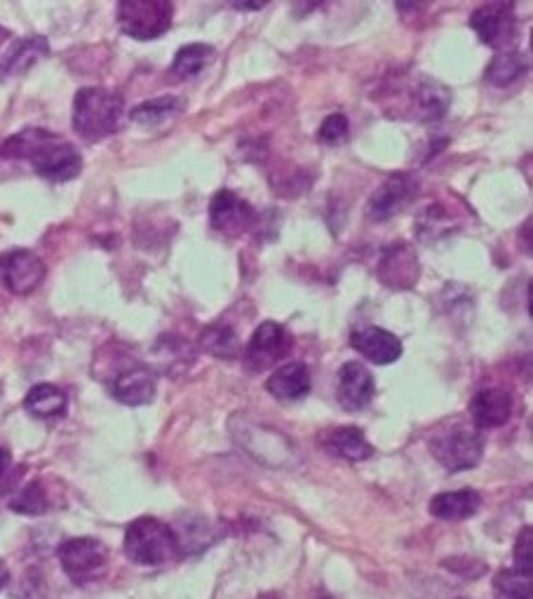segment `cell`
I'll return each instance as SVG.
<instances>
[{"label": "cell", "mask_w": 533, "mask_h": 599, "mask_svg": "<svg viewBox=\"0 0 533 599\" xmlns=\"http://www.w3.org/2000/svg\"><path fill=\"white\" fill-rule=\"evenodd\" d=\"M214 61V47L205 43H191L183 45L177 50L175 61H171L169 73L177 78V81H188V78H196L198 73L205 71Z\"/></svg>", "instance_id": "603a6c76"}, {"label": "cell", "mask_w": 533, "mask_h": 599, "mask_svg": "<svg viewBox=\"0 0 533 599\" xmlns=\"http://www.w3.org/2000/svg\"><path fill=\"white\" fill-rule=\"evenodd\" d=\"M200 345L208 353H212L214 357H235V355H240L238 334H235L233 327H228L224 322H216V325L208 327L205 332H202Z\"/></svg>", "instance_id": "484cf974"}, {"label": "cell", "mask_w": 533, "mask_h": 599, "mask_svg": "<svg viewBox=\"0 0 533 599\" xmlns=\"http://www.w3.org/2000/svg\"><path fill=\"white\" fill-rule=\"evenodd\" d=\"M259 222L257 210L242 200L238 193L224 191L214 193L210 200V224L216 233L226 235V238H238V235L247 233L254 224Z\"/></svg>", "instance_id": "30bf717a"}, {"label": "cell", "mask_w": 533, "mask_h": 599, "mask_svg": "<svg viewBox=\"0 0 533 599\" xmlns=\"http://www.w3.org/2000/svg\"><path fill=\"white\" fill-rule=\"evenodd\" d=\"M418 179L410 172H398L388 177L369 198V216L374 222H388L410 208L412 200L418 196Z\"/></svg>", "instance_id": "8fae6325"}, {"label": "cell", "mask_w": 533, "mask_h": 599, "mask_svg": "<svg viewBox=\"0 0 533 599\" xmlns=\"http://www.w3.org/2000/svg\"><path fill=\"white\" fill-rule=\"evenodd\" d=\"M67 407H69L67 392L52 384H38L31 388L24 398V409L36 419L64 416Z\"/></svg>", "instance_id": "7402d4cb"}, {"label": "cell", "mask_w": 533, "mask_h": 599, "mask_svg": "<svg viewBox=\"0 0 533 599\" xmlns=\"http://www.w3.org/2000/svg\"><path fill=\"white\" fill-rule=\"evenodd\" d=\"M5 161H28L38 175L52 184L75 179L83 169V157L73 144L45 128H26L0 144Z\"/></svg>", "instance_id": "6da1fadb"}, {"label": "cell", "mask_w": 533, "mask_h": 599, "mask_svg": "<svg viewBox=\"0 0 533 599\" xmlns=\"http://www.w3.org/2000/svg\"><path fill=\"white\" fill-rule=\"evenodd\" d=\"M310 369L304 365V362H287V365L277 367L269 381H265V388L273 398L277 400H301L310 392Z\"/></svg>", "instance_id": "ffe728a7"}, {"label": "cell", "mask_w": 533, "mask_h": 599, "mask_svg": "<svg viewBox=\"0 0 533 599\" xmlns=\"http://www.w3.org/2000/svg\"><path fill=\"white\" fill-rule=\"evenodd\" d=\"M482 508V496L475 489H461V492L437 494L430 501V515L445 522H463Z\"/></svg>", "instance_id": "44dd1931"}, {"label": "cell", "mask_w": 533, "mask_h": 599, "mask_svg": "<svg viewBox=\"0 0 533 599\" xmlns=\"http://www.w3.org/2000/svg\"><path fill=\"white\" fill-rule=\"evenodd\" d=\"M494 590L498 599H531V574L514 569V566L498 572Z\"/></svg>", "instance_id": "83f0119b"}, {"label": "cell", "mask_w": 533, "mask_h": 599, "mask_svg": "<svg viewBox=\"0 0 533 599\" xmlns=\"http://www.w3.org/2000/svg\"><path fill=\"white\" fill-rule=\"evenodd\" d=\"M0 278L3 285L17 296L34 294L45 280V263L28 249H12L0 259Z\"/></svg>", "instance_id": "5bb4252c"}, {"label": "cell", "mask_w": 533, "mask_h": 599, "mask_svg": "<svg viewBox=\"0 0 533 599\" xmlns=\"http://www.w3.org/2000/svg\"><path fill=\"white\" fill-rule=\"evenodd\" d=\"M61 569L73 583H90L106 574L108 553L106 548L94 539H69L57 548Z\"/></svg>", "instance_id": "ba28073f"}, {"label": "cell", "mask_w": 533, "mask_h": 599, "mask_svg": "<svg viewBox=\"0 0 533 599\" xmlns=\"http://www.w3.org/2000/svg\"><path fill=\"white\" fill-rule=\"evenodd\" d=\"M526 71H529V59L522 52L508 50V52H498L491 59V64L487 67V73L484 75H487V81L494 87H510L517 81H522Z\"/></svg>", "instance_id": "cb8c5ba5"}, {"label": "cell", "mask_w": 533, "mask_h": 599, "mask_svg": "<svg viewBox=\"0 0 533 599\" xmlns=\"http://www.w3.org/2000/svg\"><path fill=\"white\" fill-rule=\"evenodd\" d=\"M374 392H376L374 376L363 362H346V365L339 369L336 398L343 409L357 412V409H363L371 402Z\"/></svg>", "instance_id": "9a60e30c"}, {"label": "cell", "mask_w": 533, "mask_h": 599, "mask_svg": "<svg viewBox=\"0 0 533 599\" xmlns=\"http://www.w3.org/2000/svg\"><path fill=\"white\" fill-rule=\"evenodd\" d=\"M8 580H10V572H8V566L0 562V590H3L8 586Z\"/></svg>", "instance_id": "d6a6232c"}, {"label": "cell", "mask_w": 533, "mask_h": 599, "mask_svg": "<svg viewBox=\"0 0 533 599\" xmlns=\"http://www.w3.org/2000/svg\"><path fill=\"white\" fill-rule=\"evenodd\" d=\"M351 345L374 365H393L402 355V341L381 327L357 329L351 337Z\"/></svg>", "instance_id": "e0dca14e"}, {"label": "cell", "mask_w": 533, "mask_h": 599, "mask_svg": "<svg viewBox=\"0 0 533 599\" xmlns=\"http://www.w3.org/2000/svg\"><path fill=\"white\" fill-rule=\"evenodd\" d=\"M120 28L134 40H155L167 34L175 5L167 0H122L116 8Z\"/></svg>", "instance_id": "8992f818"}, {"label": "cell", "mask_w": 533, "mask_h": 599, "mask_svg": "<svg viewBox=\"0 0 533 599\" xmlns=\"http://www.w3.org/2000/svg\"><path fill=\"white\" fill-rule=\"evenodd\" d=\"M459 599H465V597H459Z\"/></svg>", "instance_id": "8d00e7d4"}, {"label": "cell", "mask_w": 533, "mask_h": 599, "mask_svg": "<svg viewBox=\"0 0 533 599\" xmlns=\"http://www.w3.org/2000/svg\"><path fill=\"white\" fill-rule=\"evenodd\" d=\"M235 10H261L263 3H235Z\"/></svg>", "instance_id": "836d02e7"}, {"label": "cell", "mask_w": 533, "mask_h": 599, "mask_svg": "<svg viewBox=\"0 0 533 599\" xmlns=\"http://www.w3.org/2000/svg\"><path fill=\"white\" fill-rule=\"evenodd\" d=\"M50 52V45L43 36H28L20 43H14L10 50L0 59V81H10L34 69L43 57Z\"/></svg>", "instance_id": "d6986e66"}, {"label": "cell", "mask_w": 533, "mask_h": 599, "mask_svg": "<svg viewBox=\"0 0 533 599\" xmlns=\"http://www.w3.org/2000/svg\"><path fill=\"white\" fill-rule=\"evenodd\" d=\"M388 94L402 102L395 111H404V118L426 122L445 118L451 104L449 87L433 81L428 75H406Z\"/></svg>", "instance_id": "5b68a950"}, {"label": "cell", "mask_w": 533, "mask_h": 599, "mask_svg": "<svg viewBox=\"0 0 533 599\" xmlns=\"http://www.w3.org/2000/svg\"><path fill=\"white\" fill-rule=\"evenodd\" d=\"M179 548L175 529L155 517H139L125 531V555L139 566H163L179 555Z\"/></svg>", "instance_id": "277c9868"}, {"label": "cell", "mask_w": 533, "mask_h": 599, "mask_svg": "<svg viewBox=\"0 0 533 599\" xmlns=\"http://www.w3.org/2000/svg\"><path fill=\"white\" fill-rule=\"evenodd\" d=\"M10 461H12L10 451H8V449H3V447H0V480L5 478V472H8V468H10Z\"/></svg>", "instance_id": "1f68e13d"}, {"label": "cell", "mask_w": 533, "mask_h": 599, "mask_svg": "<svg viewBox=\"0 0 533 599\" xmlns=\"http://www.w3.org/2000/svg\"><path fill=\"white\" fill-rule=\"evenodd\" d=\"M514 569L531 574V527H524L514 543Z\"/></svg>", "instance_id": "4dcf8cb0"}, {"label": "cell", "mask_w": 533, "mask_h": 599, "mask_svg": "<svg viewBox=\"0 0 533 599\" xmlns=\"http://www.w3.org/2000/svg\"><path fill=\"white\" fill-rule=\"evenodd\" d=\"M12 510L22 515H43L50 510V496H47L45 486L40 482H31L17 496H14Z\"/></svg>", "instance_id": "f1b7e54d"}, {"label": "cell", "mask_w": 533, "mask_h": 599, "mask_svg": "<svg viewBox=\"0 0 533 599\" xmlns=\"http://www.w3.org/2000/svg\"><path fill=\"white\" fill-rule=\"evenodd\" d=\"M122 114L120 94L104 87H83L73 99V130L85 141H102L118 132Z\"/></svg>", "instance_id": "7a4b0ae2"}, {"label": "cell", "mask_w": 533, "mask_h": 599, "mask_svg": "<svg viewBox=\"0 0 533 599\" xmlns=\"http://www.w3.org/2000/svg\"><path fill=\"white\" fill-rule=\"evenodd\" d=\"M8 36H10V31H8V28H3V26H0V47H3V43L8 40Z\"/></svg>", "instance_id": "e575fe53"}, {"label": "cell", "mask_w": 533, "mask_h": 599, "mask_svg": "<svg viewBox=\"0 0 533 599\" xmlns=\"http://www.w3.org/2000/svg\"><path fill=\"white\" fill-rule=\"evenodd\" d=\"M320 599H332V597H320Z\"/></svg>", "instance_id": "d590c367"}, {"label": "cell", "mask_w": 533, "mask_h": 599, "mask_svg": "<svg viewBox=\"0 0 533 599\" xmlns=\"http://www.w3.org/2000/svg\"><path fill=\"white\" fill-rule=\"evenodd\" d=\"M183 99L179 97H158V99H149L144 104L134 106L130 111V120L137 125H144V128H158V125L169 122L171 118H177L183 111Z\"/></svg>", "instance_id": "d4e9b609"}, {"label": "cell", "mask_w": 533, "mask_h": 599, "mask_svg": "<svg viewBox=\"0 0 533 599\" xmlns=\"http://www.w3.org/2000/svg\"><path fill=\"white\" fill-rule=\"evenodd\" d=\"M322 447L339 456L343 461H367L374 456V447L369 439L365 437V433L355 428V425H341V428H329L322 437H320Z\"/></svg>", "instance_id": "ac0fdd59"}, {"label": "cell", "mask_w": 533, "mask_h": 599, "mask_svg": "<svg viewBox=\"0 0 533 599\" xmlns=\"http://www.w3.org/2000/svg\"><path fill=\"white\" fill-rule=\"evenodd\" d=\"M470 26L484 45L494 50L508 52L520 34V22L512 3H484L473 14H470Z\"/></svg>", "instance_id": "52a82bcc"}, {"label": "cell", "mask_w": 533, "mask_h": 599, "mask_svg": "<svg viewBox=\"0 0 533 599\" xmlns=\"http://www.w3.org/2000/svg\"><path fill=\"white\" fill-rule=\"evenodd\" d=\"M512 416V398L506 388H482L470 400V419L479 431L506 425Z\"/></svg>", "instance_id": "2e32d148"}, {"label": "cell", "mask_w": 533, "mask_h": 599, "mask_svg": "<svg viewBox=\"0 0 533 599\" xmlns=\"http://www.w3.org/2000/svg\"><path fill=\"white\" fill-rule=\"evenodd\" d=\"M348 132H351L348 118L343 114H332L322 120L320 130H318V139L322 141V144L334 146V144H341V141H346Z\"/></svg>", "instance_id": "f546056e"}, {"label": "cell", "mask_w": 533, "mask_h": 599, "mask_svg": "<svg viewBox=\"0 0 533 599\" xmlns=\"http://www.w3.org/2000/svg\"><path fill=\"white\" fill-rule=\"evenodd\" d=\"M430 454L447 472H463L479 466L484 456V435L473 421L451 419L430 437Z\"/></svg>", "instance_id": "3957f363"}, {"label": "cell", "mask_w": 533, "mask_h": 599, "mask_svg": "<svg viewBox=\"0 0 533 599\" xmlns=\"http://www.w3.org/2000/svg\"><path fill=\"white\" fill-rule=\"evenodd\" d=\"M155 388H158V378L141 362H128V365L118 367L108 381L111 396L128 407L149 404L155 398Z\"/></svg>", "instance_id": "4fadbf2b"}, {"label": "cell", "mask_w": 533, "mask_h": 599, "mask_svg": "<svg viewBox=\"0 0 533 599\" xmlns=\"http://www.w3.org/2000/svg\"><path fill=\"white\" fill-rule=\"evenodd\" d=\"M453 224H457V219L451 216V212L442 202H435L418 216V235L426 240H435L440 235H447Z\"/></svg>", "instance_id": "4316f807"}, {"label": "cell", "mask_w": 533, "mask_h": 599, "mask_svg": "<svg viewBox=\"0 0 533 599\" xmlns=\"http://www.w3.org/2000/svg\"><path fill=\"white\" fill-rule=\"evenodd\" d=\"M292 345H294V339L285 327L273 320H265L254 329L252 339H249L247 343V349L242 353L245 365L252 372L271 369L280 360H285L289 355Z\"/></svg>", "instance_id": "9c48e42d"}, {"label": "cell", "mask_w": 533, "mask_h": 599, "mask_svg": "<svg viewBox=\"0 0 533 599\" xmlns=\"http://www.w3.org/2000/svg\"><path fill=\"white\" fill-rule=\"evenodd\" d=\"M376 275L390 290H414L421 278V261L416 257V249L404 240L386 247L379 263H376Z\"/></svg>", "instance_id": "7c38bea8"}]
</instances>
